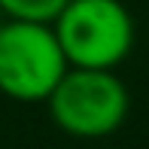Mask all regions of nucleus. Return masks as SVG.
Listing matches in <instances>:
<instances>
[{
    "label": "nucleus",
    "mask_w": 149,
    "mask_h": 149,
    "mask_svg": "<svg viewBox=\"0 0 149 149\" xmlns=\"http://www.w3.org/2000/svg\"><path fill=\"white\" fill-rule=\"evenodd\" d=\"M70 0H0V12L6 22L28 24H55Z\"/></svg>",
    "instance_id": "20e7f679"
},
{
    "label": "nucleus",
    "mask_w": 149,
    "mask_h": 149,
    "mask_svg": "<svg viewBox=\"0 0 149 149\" xmlns=\"http://www.w3.org/2000/svg\"><path fill=\"white\" fill-rule=\"evenodd\" d=\"M52 122L79 140H100L116 134L128 119L131 94L116 70H76L70 67L46 100Z\"/></svg>",
    "instance_id": "f03ea898"
},
{
    "label": "nucleus",
    "mask_w": 149,
    "mask_h": 149,
    "mask_svg": "<svg viewBox=\"0 0 149 149\" xmlns=\"http://www.w3.org/2000/svg\"><path fill=\"white\" fill-rule=\"evenodd\" d=\"M3 22H6V18H3V12H0V28H3Z\"/></svg>",
    "instance_id": "39448f33"
},
{
    "label": "nucleus",
    "mask_w": 149,
    "mask_h": 149,
    "mask_svg": "<svg viewBox=\"0 0 149 149\" xmlns=\"http://www.w3.org/2000/svg\"><path fill=\"white\" fill-rule=\"evenodd\" d=\"M52 31L76 70H116L134 49V18L122 0H70Z\"/></svg>",
    "instance_id": "f257e3e1"
},
{
    "label": "nucleus",
    "mask_w": 149,
    "mask_h": 149,
    "mask_svg": "<svg viewBox=\"0 0 149 149\" xmlns=\"http://www.w3.org/2000/svg\"><path fill=\"white\" fill-rule=\"evenodd\" d=\"M61 43L52 24L3 22L0 28V94L22 104L49 100L67 76Z\"/></svg>",
    "instance_id": "7ed1b4c3"
}]
</instances>
